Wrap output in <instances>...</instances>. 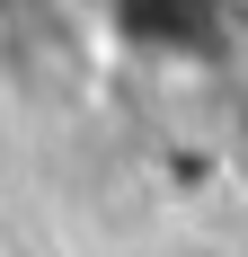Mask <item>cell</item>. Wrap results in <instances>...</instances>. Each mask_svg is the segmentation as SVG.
Segmentation results:
<instances>
[{
	"label": "cell",
	"mask_w": 248,
	"mask_h": 257,
	"mask_svg": "<svg viewBox=\"0 0 248 257\" xmlns=\"http://www.w3.org/2000/svg\"><path fill=\"white\" fill-rule=\"evenodd\" d=\"M230 239H239V257H248V178H239V195H230Z\"/></svg>",
	"instance_id": "cell-2"
},
{
	"label": "cell",
	"mask_w": 248,
	"mask_h": 257,
	"mask_svg": "<svg viewBox=\"0 0 248 257\" xmlns=\"http://www.w3.org/2000/svg\"><path fill=\"white\" fill-rule=\"evenodd\" d=\"M160 257H239V239H177V248H160Z\"/></svg>",
	"instance_id": "cell-1"
}]
</instances>
